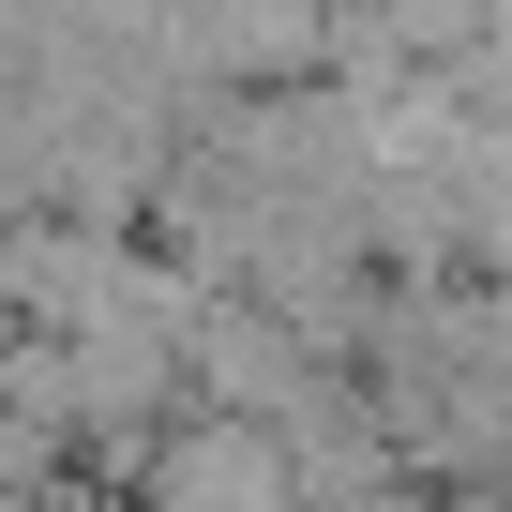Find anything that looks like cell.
Masks as SVG:
<instances>
[{"instance_id": "cell-1", "label": "cell", "mask_w": 512, "mask_h": 512, "mask_svg": "<svg viewBox=\"0 0 512 512\" xmlns=\"http://www.w3.org/2000/svg\"><path fill=\"white\" fill-rule=\"evenodd\" d=\"M121 512H302V482H287V437H272V422L181 407V422H166V437L136 452Z\"/></svg>"}]
</instances>
